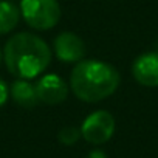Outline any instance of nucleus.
Listing matches in <instances>:
<instances>
[{"instance_id": "1", "label": "nucleus", "mask_w": 158, "mask_h": 158, "mask_svg": "<svg viewBox=\"0 0 158 158\" xmlns=\"http://www.w3.org/2000/svg\"><path fill=\"white\" fill-rule=\"evenodd\" d=\"M119 82L118 70L96 59L79 60L70 74V87L74 96L84 102L104 101L116 92Z\"/></svg>"}, {"instance_id": "2", "label": "nucleus", "mask_w": 158, "mask_h": 158, "mask_svg": "<svg viewBox=\"0 0 158 158\" xmlns=\"http://www.w3.org/2000/svg\"><path fill=\"white\" fill-rule=\"evenodd\" d=\"M3 59L13 76L28 81L48 68L51 62V51L47 42L39 36L19 33L6 42L3 48Z\"/></svg>"}, {"instance_id": "3", "label": "nucleus", "mask_w": 158, "mask_h": 158, "mask_svg": "<svg viewBox=\"0 0 158 158\" xmlns=\"http://www.w3.org/2000/svg\"><path fill=\"white\" fill-rule=\"evenodd\" d=\"M60 14L57 0H20V16L37 31L54 28L60 20Z\"/></svg>"}, {"instance_id": "4", "label": "nucleus", "mask_w": 158, "mask_h": 158, "mask_svg": "<svg viewBox=\"0 0 158 158\" xmlns=\"http://www.w3.org/2000/svg\"><path fill=\"white\" fill-rule=\"evenodd\" d=\"M115 133V118L107 110H96L89 115L82 126L81 135L85 141L92 144H104Z\"/></svg>"}, {"instance_id": "5", "label": "nucleus", "mask_w": 158, "mask_h": 158, "mask_svg": "<svg viewBox=\"0 0 158 158\" xmlns=\"http://www.w3.org/2000/svg\"><path fill=\"white\" fill-rule=\"evenodd\" d=\"M36 92H37L39 102H44L48 106H56L67 99L68 85L65 84L62 77L50 73V74H44L37 81Z\"/></svg>"}, {"instance_id": "6", "label": "nucleus", "mask_w": 158, "mask_h": 158, "mask_svg": "<svg viewBox=\"0 0 158 158\" xmlns=\"http://www.w3.org/2000/svg\"><path fill=\"white\" fill-rule=\"evenodd\" d=\"M132 74L144 87H158V53L149 51L139 54L132 65Z\"/></svg>"}, {"instance_id": "7", "label": "nucleus", "mask_w": 158, "mask_h": 158, "mask_svg": "<svg viewBox=\"0 0 158 158\" xmlns=\"http://www.w3.org/2000/svg\"><path fill=\"white\" fill-rule=\"evenodd\" d=\"M54 51L56 56L62 62H79L85 54V44L84 40L74 33L64 31L54 39Z\"/></svg>"}, {"instance_id": "8", "label": "nucleus", "mask_w": 158, "mask_h": 158, "mask_svg": "<svg viewBox=\"0 0 158 158\" xmlns=\"http://www.w3.org/2000/svg\"><path fill=\"white\" fill-rule=\"evenodd\" d=\"M10 95L13 101L23 109H33L39 102L36 85L30 84L27 79H16L10 89Z\"/></svg>"}, {"instance_id": "9", "label": "nucleus", "mask_w": 158, "mask_h": 158, "mask_svg": "<svg viewBox=\"0 0 158 158\" xmlns=\"http://www.w3.org/2000/svg\"><path fill=\"white\" fill-rule=\"evenodd\" d=\"M20 20V10L8 0H0V34L11 33Z\"/></svg>"}, {"instance_id": "10", "label": "nucleus", "mask_w": 158, "mask_h": 158, "mask_svg": "<svg viewBox=\"0 0 158 158\" xmlns=\"http://www.w3.org/2000/svg\"><path fill=\"white\" fill-rule=\"evenodd\" d=\"M81 136H82V135H81V129L73 127V126H67V127L60 129V132H59V135H57L59 141H60L62 144H65V146L74 144Z\"/></svg>"}, {"instance_id": "11", "label": "nucleus", "mask_w": 158, "mask_h": 158, "mask_svg": "<svg viewBox=\"0 0 158 158\" xmlns=\"http://www.w3.org/2000/svg\"><path fill=\"white\" fill-rule=\"evenodd\" d=\"M10 98V89L3 79H0V107H3Z\"/></svg>"}, {"instance_id": "12", "label": "nucleus", "mask_w": 158, "mask_h": 158, "mask_svg": "<svg viewBox=\"0 0 158 158\" xmlns=\"http://www.w3.org/2000/svg\"><path fill=\"white\" fill-rule=\"evenodd\" d=\"M87 158H107V155H106L102 150H93V152L89 153Z\"/></svg>"}, {"instance_id": "13", "label": "nucleus", "mask_w": 158, "mask_h": 158, "mask_svg": "<svg viewBox=\"0 0 158 158\" xmlns=\"http://www.w3.org/2000/svg\"><path fill=\"white\" fill-rule=\"evenodd\" d=\"M2 59H3V50L0 48V64H2Z\"/></svg>"}]
</instances>
